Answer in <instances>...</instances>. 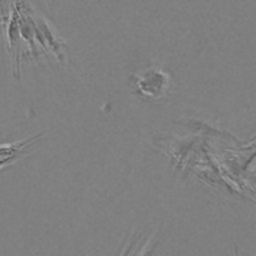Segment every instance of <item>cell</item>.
<instances>
[{
	"label": "cell",
	"instance_id": "obj_1",
	"mask_svg": "<svg viewBox=\"0 0 256 256\" xmlns=\"http://www.w3.org/2000/svg\"><path fill=\"white\" fill-rule=\"evenodd\" d=\"M134 94L145 100H162L170 94L172 76L169 70L158 64L136 70L129 78Z\"/></svg>",
	"mask_w": 256,
	"mask_h": 256
},
{
	"label": "cell",
	"instance_id": "obj_2",
	"mask_svg": "<svg viewBox=\"0 0 256 256\" xmlns=\"http://www.w3.org/2000/svg\"><path fill=\"white\" fill-rule=\"evenodd\" d=\"M4 25L5 35H6L8 52L12 60V72L14 79L20 80L22 69H20V56H22V36L19 30V12L14 4L10 5V12L8 16H2Z\"/></svg>",
	"mask_w": 256,
	"mask_h": 256
},
{
	"label": "cell",
	"instance_id": "obj_3",
	"mask_svg": "<svg viewBox=\"0 0 256 256\" xmlns=\"http://www.w3.org/2000/svg\"><path fill=\"white\" fill-rule=\"evenodd\" d=\"M32 22H34L35 28L39 32L40 36L44 40L45 45L48 48V52H52L56 58L58 62L62 65H64L66 62V58H65V48H66V42L62 39V38L58 35V32H55V29L52 28V25H50V22H48L45 18L36 15L32 10Z\"/></svg>",
	"mask_w": 256,
	"mask_h": 256
},
{
	"label": "cell",
	"instance_id": "obj_4",
	"mask_svg": "<svg viewBox=\"0 0 256 256\" xmlns=\"http://www.w3.org/2000/svg\"><path fill=\"white\" fill-rule=\"evenodd\" d=\"M42 136V134H40L38 135V136L28 138V139L22 140V142H12V144H0V159L19 156L22 152H24V148L26 146V145L36 142V140H39Z\"/></svg>",
	"mask_w": 256,
	"mask_h": 256
},
{
	"label": "cell",
	"instance_id": "obj_5",
	"mask_svg": "<svg viewBox=\"0 0 256 256\" xmlns=\"http://www.w3.org/2000/svg\"><path fill=\"white\" fill-rule=\"evenodd\" d=\"M138 238H139V232H132V236H130V239H129V242H128V244H125L124 249H122L120 256H129L130 255V252H132V249H134L135 242H138Z\"/></svg>",
	"mask_w": 256,
	"mask_h": 256
},
{
	"label": "cell",
	"instance_id": "obj_6",
	"mask_svg": "<svg viewBox=\"0 0 256 256\" xmlns=\"http://www.w3.org/2000/svg\"><path fill=\"white\" fill-rule=\"evenodd\" d=\"M158 242H159V240L156 239V234H155L154 236H152V239L149 240L148 245L144 248V250H142V252H140L139 256H152V252H154L155 248L158 246Z\"/></svg>",
	"mask_w": 256,
	"mask_h": 256
},
{
	"label": "cell",
	"instance_id": "obj_7",
	"mask_svg": "<svg viewBox=\"0 0 256 256\" xmlns=\"http://www.w3.org/2000/svg\"><path fill=\"white\" fill-rule=\"evenodd\" d=\"M20 156H12V158H6V159H0V169L5 168L6 165L12 164L14 162H16Z\"/></svg>",
	"mask_w": 256,
	"mask_h": 256
}]
</instances>
